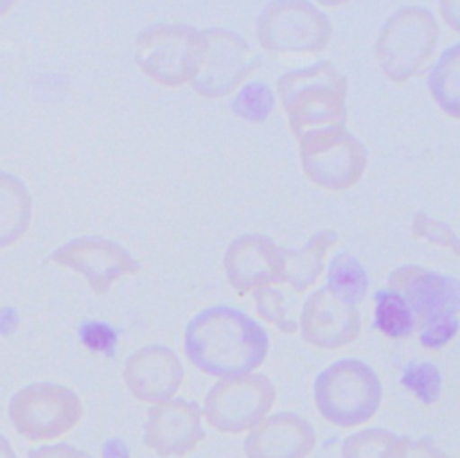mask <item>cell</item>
Listing matches in <instances>:
<instances>
[{
    "mask_svg": "<svg viewBox=\"0 0 460 458\" xmlns=\"http://www.w3.org/2000/svg\"><path fill=\"white\" fill-rule=\"evenodd\" d=\"M338 235L332 230H322L314 233L302 248L289 250L282 248L284 257V277L295 291H304L314 284L323 269V257L327 250L336 242Z\"/></svg>",
    "mask_w": 460,
    "mask_h": 458,
    "instance_id": "18",
    "label": "cell"
},
{
    "mask_svg": "<svg viewBox=\"0 0 460 458\" xmlns=\"http://www.w3.org/2000/svg\"><path fill=\"white\" fill-rule=\"evenodd\" d=\"M79 334H81L83 345L93 352L111 354V350L117 345V332L110 325L101 323V321L84 323L81 327Z\"/></svg>",
    "mask_w": 460,
    "mask_h": 458,
    "instance_id": "29",
    "label": "cell"
},
{
    "mask_svg": "<svg viewBox=\"0 0 460 458\" xmlns=\"http://www.w3.org/2000/svg\"><path fill=\"white\" fill-rule=\"evenodd\" d=\"M122 377L135 399L158 404L176 395L185 372L172 348L165 345H146L126 359Z\"/></svg>",
    "mask_w": 460,
    "mask_h": 458,
    "instance_id": "14",
    "label": "cell"
},
{
    "mask_svg": "<svg viewBox=\"0 0 460 458\" xmlns=\"http://www.w3.org/2000/svg\"><path fill=\"white\" fill-rule=\"evenodd\" d=\"M402 435L383 427H367L349 435L341 442V458H399Z\"/></svg>",
    "mask_w": 460,
    "mask_h": 458,
    "instance_id": "22",
    "label": "cell"
},
{
    "mask_svg": "<svg viewBox=\"0 0 460 458\" xmlns=\"http://www.w3.org/2000/svg\"><path fill=\"white\" fill-rule=\"evenodd\" d=\"M388 286L404 298L419 327L460 313V280L449 275L408 264L390 273Z\"/></svg>",
    "mask_w": 460,
    "mask_h": 458,
    "instance_id": "13",
    "label": "cell"
},
{
    "mask_svg": "<svg viewBox=\"0 0 460 458\" xmlns=\"http://www.w3.org/2000/svg\"><path fill=\"white\" fill-rule=\"evenodd\" d=\"M11 426L29 442H45L72 431L83 418L81 397L68 386L32 383L9 401Z\"/></svg>",
    "mask_w": 460,
    "mask_h": 458,
    "instance_id": "5",
    "label": "cell"
},
{
    "mask_svg": "<svg viewBox=\"0 0 460 458\" xmlns=\"http://www.w3.org/2000/svg\"><path fill=\"white\" fill-rule=\"evenodd\" d=\"M0 458H18L11 442L2 433H0Z\"/></svg>",
    "mask_w": 460,
    "mask_h": 458,
    "instance_id": "35",
    "label": "cell"
},
{
    "mask_svg": "<svg viewBox=\"0 0 460 458\" xmlns=\"http://www.w3.org/2000/svg\"><path fill=\"white\" fill-rule=\"evenodd\" d=\"M49 260L83 275L97 295L108 293L111 284L122 275L140 269V264L126 248L97 235L77 237L65 242L50 253Z\"/></svg>",
    "mask_w": 460,
    "mask_h": 458,
    "instance_id": "11",
    "label": "cell"
},
{
    "mask_svg": "<svg viewBox=\"0 0 460 458\" xmlns=\"http://www.w3.org/2000/svg\"><path fill=\"white\" fill-rule=\"evenodd\" d=\"M203 50L198 70L190 79L192 88L205 97L228 95L257 65L248 41L228 29L201 31Z\"/></svg>",
    "mask_w": 460,
    "mask_h": 458,
    "instance_id": "10",
    "label": "cell"
},
{
    "mask_svg": "<svg viewBox=\"0 0 460 458\" xmlns=\"http://www.w3.org/2000/svg\"><path fill=\"white\" fill-rule=\"evenodd\" d=\"M440 11L451 29L460 31V2H440Z\"/></svg>",
    "mask_w": 460,
    "mask_h": 458,
    "instance_id": "34",
    "label": "cell"
},
{
    "mask_svg": "<svg viewBox=\"0 0 460 458\" xmlns=\"http://www.w3.org/2000/svg\"><path fill=\"white\" fill-rule=\"evenodd\" d=\"M401 383L422 404H435L442 390V375L431 361H411L401 377Z\"/></svg>",
    "mask_w": 460,
    "mask_h": 458,
    "instance_id": "25",
    "label": "cell"
},
{
    "mask_svg": "<svg viewBox=\"0 0 460 458\" xmlns=\"http://www.w3.org/2000/svg\"><path fill=\"white\" fill-rule=\"evenodd\" d=\"M255 298V309L266 321L273 323L282 332H295L296 321L289 318L286 300L280 291L273 287H261L253 291Z\"/></svg>",
    "mask_w": 460,
    "mask_h": 458,
    "instance_id": "26",
    "label": "cell"
},
{
    "mask_svg": "<svg viewBox=\"0 0 460 458\" xmlns=\"http://www.w3.org/2000/svg\"><path fill=\"white\" fill-rule=\"evenodd\" d=\"M18 323H20V320H18V314L14 309H11V307L0 309V334L2 336H9L11 332H14Z\"/></svg>",
    "mask_w": 460,
    "mask_h": 458,
    "instance_id": "33",
    "label": "cell"
},
{
    "mask_svg": "<svg viewBox=\"0 0 460 458\" xmlns=\"http://www.w3.org/2000/svg\"><path fill=\"white\" fill-rule=\"evenodd\" d=\"M314 447V427L293 411L266 417L243 444L246 458H307Z\"/></svg>",
    "mask_w": 460,
    "mask_h": 458,
    "instance_id": "17",
    "label": "cell"
},
{
    "mask_svg": "<svg viewBox=\"0 0 460 458\" xmlns=\"http://www.w3.org/2000/svg\"><path fill=\"white\" fill-rule=\"evenodd\" d=\"M101 458H131V453L122 438H106L101 445Z\"/></svg>",
    "mask_w": 460,
    "mask_h": 458,
    "instance_id": "32",
    "label": "cell"
},
{
    "mask_svg": "<svg viewBox=\"0 0 460 458\" xmlns=\"http://www.w3.org/2000/svg\"><path fill=\"white\" fill-rule=\"evenodd\" d=\"M277 90L293 135L345 128L347 79L327 59L289 70L277 79Z\"/></svg>",
    "mask_w": 460,
    "mask_h": 458,
    "instance_id": "2",
    "label": "cell"
},
{
    "mask_svg": "<svg viewBox=\"0 0 460 458\" xmlns=\"http://www.w3.org/2000/svg\"><path fill=\"white\" fill-rule=\"evenodd\" d=\"M273 106L275 95L271 88L261 81L244 84L230 102L232 111L248 122L266 120L273 111Z\"/></svg>",
    "mask_w": 460,
    "mask_h": 458,
    "instance_id": "24",
    "label": "cell"
},
{
    "mask_svg": "<svg viewBox=\"0 0 460 458\" xmlns=\"http://www.w3.org/2000/svg\"><path fill=\"white\" fill-rule=\"evenodd\" d=\"M300 160L313 183L343 190L361 178L367 167V149L345 128H334L304 135L300 138Z\"/></svg>",
    "mask_w": 460,
    "mask_h": 458,
    "instance_id": "8",
    "label": "cell"
},
{
    "mask_svg": "<svg viewBox=\"0 0 460 458\" xmlns=\"http://www.w3.org/2000/svg\"><path fill=\"white\" fill-rule=\"evenodd\" d=\"M361 329L356 305L334 296L327 287L316 289L304 302L300 332L304 341L316 348H340L352 343Z\"/></svg>",
    "mask_w": 460,
    "mask_h": 458,
    "instance_id": "16",
    "label": "cell"
},
{
    "mask_svg": "<svg viewBox=\"0 0 460 458\" xmlns=\"http://www.w3.org/2000/svg\"><path fill=\"white\" fill-rule=\"evenodd\" d=\"M27 458H93L90 453L77 449L70 444H50V445H40L27 453Z\"/></svg>",
    "mask_w": 460,
    "mask_h": 458,
    "instance_id": "31",
    "label": "cell"
},
{
    "mask_svg": "<svg viewBox=\"0 0 460 458\" xmlns=\"http://www.w3.org/2000/svg\"><path fill=\"white\" fill-rule=\"evenodd\" d=\"M223 266L232 287L239 293L270 287L284 277L282 248L259 233L234 239L225 251Z\"/></svg>",
    "mask_w": 460,
    "mask_h": 458,
    "instance_id": "15",
    "label": "cell"
},
{
    "mask_svg": "<svg viewBox=\"0 0 460 458\" xmlns=\"http://www.w3.org/2000/svg\"><path fill=\"white\" fill-rule=\"evenodd\" d=\"M201 50V31L190 25H151L135 40L138 66L164 86H180L190 81L198 70Z\"/></svg>",
    "mask_w": 460,
    "mask_h": 458,
    "instance_id": "6",
    "label": "cell"
},
{
    "mask_svg": "<svg viewBox=\"0 0 460 458\" xmlns=\"http://www.w3.org/2000/svg\"><path fill=\"white\" fill-rule=\"evenodd\" d=\"M275 395V386L264 374L221 379L205 395L203 417L219 433H244L266 418Z\"/></svg>",
    "mask_w": 460,
    "mask_h": 458,
    "instance_id": "7",
    "label": "cell"
},
{
    "mask_svg": "<svg viewBox=\"0 0 460 458\" xmlns=\"http://www.w3.org/2000/svg\"><path fill=\"white\" fill-rule=\"evenodd\" d=\"M374 325L388 338H404L417 327L415 316L404 298L392 289H379L374 295Z\"/></svg>",
    "mask_w": 460,
    "mask_h": 458,
    "instance_id": "23",
    "label": "cell"
},
{
    "mask_svg": "<svg viewBox=\"0 0 460 458\" xmlns=\"http://www.w3.org/2000/svg\"><path fill=\"white\" fill-rule=\"evenodd\" d=\"M325 287L340 300L358 305L367 293L368 277L363 264L354 255L338 251L329 262Z\"/></svg>",
    "mask_w": 460,
    "mask_h": 458,
    "instance_id": "21",
    "label": "cell"
},
{
    "mask_svg": "<svg viewBox=\"0 0 460 458\" xmlns=\"http://www.w3.org/2000/svg\"><path fill=\"white\" fill-rule=\"evenodd\" d=\"M399 458H449L431 436H420L411 440L408 435H402V445Z\"/></svg>",
    "mask_w": 460,
    "mask_h": 458,
    "instance_id": "30",
    "label": "cell"
},
{
    "mask_svg": "<svg viewBox=\"0 0 460 458\" xmlns=\"http://www.w3.org/2000/svg\"><path fill=\"white\" fill-rule=\"evenodd\" d=\"M438 25L424 7H402L381 27L376 56L381 70L397 83L422 72L435 52Z\"/></svg>",
    "mask_w": 460,
    "mask_h": 458,
    "instance_id": "4",
    "label": "cell"
},
{
    "mask_svg": "<svg viewBox=\"0 0 460 458\" xmlns=\"http://www.w3.org/2000/svg\"><path fill=\"white\" fill-rule=\"evenodd\" d=\"M257 38L271 52H320L331 38V22L309 2H271L257 18Z\"/></svg>",
    "mask_w": 460,
    "mask_h": 458,
    "instance_id": "9",
    "label": "cell"
},
{
    "mask_svg": "<svg viewBox=\"0 0 460 458\" xmlns=\"http://www.w3.org/2000/svg\"><path fill=\"white\" fill-rule=\"evenodd\" d=\"M460 330V320L456 316H442L420 327V345L429 350L446 347Z\"/></svg>",
    "mask_w": 460,
    "mask_h": 458,
    "instance_id": "27",
    "label": "cell"
},
{
    "mask_svg": "<svg viewBox=\"0 0 460 458\" xmlns=\"http://www.w3.org/2000/svg\"><path fill=\"white\" fill-rule=\"evenodd\" d=\"M32 199L25 183L0 171V248L14 244L29 228Z\"/></svg>",
    "mask_w": 460,
    "mask_h": 458,
    "instance_id": "19",
    "label": "cell"
},
{
    "mask_svg": "<svg viewBox=\"0 0 460 458\" xmlns=\"http://www.w3.org/2000/svg\"><path fill=\"white\" fill-rule=\"evenodd\" d=\"M187 359L203 374L228 379L252 374L270 350V338L246 313L212 305L198 313L185 327Z\"/></svg>",
    "mask_w": 460,
    "mask_h": 458,
    "instance_id": "1",
    "label": "cell"
},
{
    "mask_svg": "<svg viewBox=\"0 0 460 458\" xmlns=\"http://www.w3.org/2000/svg\"><path fill=\"white\" fill-rule=\"evenodd\" d=\"M320 415L338 427L368 422L381 406L383 388L376 370L361 359H338L323 368L313 383Z\"/></svg>",
    "mask_w": 460,
    "mask_h": 458,
    "instance_id": "3",
    "label": "cell"
},
{
    "mask_svg": "<svg viewBox=\"0 0 460 458\" xmlns=\"http://www.w3.org/2000/svg\"><path fill=\"white\" fill-rule=\"evenodd\" d=\"M413 232L419 237H424L428 241H431L433 244H442L451 248L455 253L460 255V239L453 233V230L440 221H435L431 217H428L426 214L419 212L413 219Z\"/></svg>",
    "mask_w": 460,
    "mask_h": 458,
    "instance_id": "28",
    "label": "cell"
},
{
    "mask_svg": "<svg viewBox=\"0 0 460 458\" xmlns=\"http://www.w3.org/2000/svg\"><path fill=\"white\" fill-rule=\"evenodd\" d=\"M203 410L196 401L171 399L153 404L144 424V445L160 458H181L205 440Z\"/></svg>",
    "mask_w": 460,
    "mask_h": 458,
    "instance_id": "12",
    "label": "cell"
},
{
    "mask_svg": "<svg viewBox=\"0 0 460 458\" xmlns=\"http://www.w3.org/2000/svg\"><path fill=\"white\" fill-rule=\"evenodd\" d=\"M428 90L447 115L460 119V43L438 56L428 75Z\"/></svg>",
    "mask_w": 460,
    "mask_h": 458,
    "instance_id": "20",
    "label": "cell"
}]
</instances>
